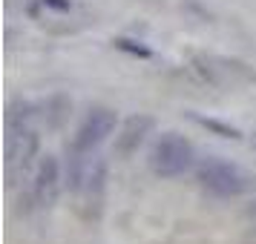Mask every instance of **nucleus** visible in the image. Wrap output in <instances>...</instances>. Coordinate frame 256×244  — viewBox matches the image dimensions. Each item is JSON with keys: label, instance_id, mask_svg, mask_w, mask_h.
I'll list each match as a JSON object with an SVG mask.
<instances>
[{"label": "nucleus", "instance_id": "20e7f679", "mask_svg": "<svg viewBox=\"0 0 256 244\" xmlns=\"http://www.w3.org/2000/svg\"><path fill=\"white\" fill-rule=\"evenodd\" d=\"M196 181L216 198H236L248 190L244 173L236 164L222 158H202L196 164Z\"/></svg>", "mask_w": 256, "mask_h": 244}, {"label": "nucleus", "instance_id": "f03ea898", "mask_svg": "<svg viewBox=\"0 0 256 244\" xmlns=\"http://www.w3.org/2000/svg\"><path fill=\"white\" fill-rule=\"evenodd\" d=\"M38 152H40L38 129L6 132V184L18 187L20 181L29 178V173H35Z\"/></svg>", "mask_w": 256, "mask_h": 244}, {"label": "nucleus", "instance_id": "f257e3e1", "mask_svg": "<svg viewBox=\"0 0 256 244\" xmlns=\"http://www.w3.org/2000/svg\"><path fill=\"white\" fill-rule=\"evenodd\" d=\"M147 164L158 178H178L196 164V147L182 132H164L150 147Z\"/></svg>", "mask_w": 256, "mask_h": 244}, {"label": "nucleus", "instance_id": "0eeeda50", "mask_svg": "<svg viewBox=\"0 0 256 244\" xmlns=\"http://www.w3.org/2000/svg\"><path fill=\"white\" fill-rule=\"evenodd\" d=\"M152 129H156V118L147 115V112H138V115H130L121 127H118V135H116V152L118 158H130L132 152H138V147L147 141Z\"/></svg>", "mask_w": 256, "mask_h": 244}, {"label": "nucleus", "instance_id": "f8f14e48", "mask_svg": "<svg viewBox=\"0 0 256 244\" xmlns=\"http://www.w3.org/2000/svg\"><path fill=\"white\" fill-rule=\"evenodd\" d=\"M250 213H254V216H256V204H254V207H250Z\"/></svg>", "mask_w": 256, "mask_h": 244}, {"label": "nucleus", "instance_id": "9d476101", "mask_svg": "<svg viewBox=\"0 0 256 244\" xmlns=\"http://www.w3.org/2000/svg\"><path fill=\"white\" fill-rule=\"evenodd\" d=\"M112 46H116L118 52H124V55H132V58H141V60L152 58V49L147 46V43H141V40H132V37H116Z\"/></svg>", "mask_w": 256, "mask_h": 244}, {"label": "nucleus", "instance_id": "423d86ee", "mask_svg": "<svg viewBox=\"0 0 256 244\" xmlns=\"http://www.w3.org/2000/svg\"><path fill=\"white\" fill-rule=\"evenodd\" d=\"M106 181H110V161L104 155H92L86 178L81 187V201H84V216L86 219H101L104 213V201H106Z\"/></svg>", "mask_w": 256, "mask_h": 244}, {"label": "nucleus", "instance_id": "1a4fd4ad", "mask_svg": "<svg viewBox=\"0 0 256 244\" xmlns=\"http://www.w3.org/2000/svg\"><path fill=\"white\" fill-rule=\"evenodd\" d=\"M187 118H190L193 124H198L202 129H208V132H213V135H219V138H230V141L242 138L239 129L230 127V124H224V121H219V118H204V115H198V112H187Z\"/></svg>", "mask_w": 256, "mask_h": 244}, {"label": "nucleus", "instance_id": "7ed1b4c3", "mask_svg": "<svg viewBox=\"0 0 256 244\" xmlns=\"http://www.w3.org/2000/svg\"><path fill=\"white\" fill-rule=\"evenodd\" d=\"M60 184H64V175H60V161L55 155H44L38 161L35 173L29 178V187H26L24 198V213H35V210H46L55 204V198L60 193Z\"/></svg>", "mask_w": 256, "mask_h": 244}, {"label": "nucleus", "instance_id": "39448f33", "mask_svg": "<svg viewBox=\"0 0 256 244\" xmlns=\"http://www.w3.org/2000/svg\"><path fill=\"white\" fill-rule=\"evenodd\" d=\"M116 124H118L116 109H106V106H95V109H90L86 118L81 121V127L75 129V135H72L70 150L92 158V152L98 150L110 135H112Z\"/></svg>", "mask_w": 256, "mask_h": 244}, {"label": "nucleus", "instance_id": "6e6552de", "mask_svg": "<svg viewBox=\"0 0 256 244\" xmlns=\"http://www.w3.org/2000/svg\"><path fill=\"white\" fill-rule=\"evenodd\" d=\"M70 109H72V101L66 95H52L46 104H40V118L46 121L49 129H60L64 121L70 118Z\"/></svg>", "mask_w": 256, "mask_h": 244}, {"label": "nucleus", "instance_id": "9b49d317", "mask_svg": "<svg viewBox=\"0 0 256 244\" xmlns=\"http://www.w3.org/2000/svg\"><path fill=\"white\" fill-rule=\"evenodd\" d=\"M46 9H55V12H70L72 9V0H40Z\"/></svg>", "mask_w": 256, "mask_h": 244}]
</instances>
